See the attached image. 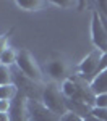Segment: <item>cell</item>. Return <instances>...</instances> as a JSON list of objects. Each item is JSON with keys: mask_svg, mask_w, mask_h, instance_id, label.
Segmentation results:
<instances>
[{"mask_svg": "<svg viewBox=\"0 0 107 121\" xmlns=\"http://www.w3.org/2000/svg\"><path fill=\"white\" fill-rule=\"evenodd\" d=\"M41 102L47 107L50 112H54L57 116H63L67 113L65 107V95L62 94V89L57 86V82H49L42 87V100Z\"/></svg>", "mask_w": 107, "mask_h": 121, "instance_id": "obj_1", "label": "cell"}, {"mask_svg": "<svg viewBox=\"0 0 107 121\" xmlns=\"http://www.w3.org/2000/svg\"><path fill=\"white\" fill-rule=\"evenodd\" d=\"M15 66H16L26 78H29L31 81H34V82H37V84L42 82V71H41V68H39L36 58L33 56V53L29 52L28 48L18 50Z\"/></svg>", "mask_w": 107, "mask_h": 121, "instance_id": "obj_2", "label": "cell"}, {"mask_svg": "<svg viewBox=\"0 0 107 121\" xmlns=\"http://www.w3.org/2000/svg\"><path fill=\"white\" fill-rule=\"evenodd\" d=\"M104 53L99 50V48H94L88 56L83 58V61L78 65V74L81 76L83 79H86L88 82H91L97 74V69H99V63L102 60Z\"/></svg>", "mask_w": 107, "mask_h": 121, "instance_id": "obj_3", "label": "cell"}, {"mask_svg": "<svg viewBox=\"0 0 107 121\" xmlns=\"http://www.w3.org/2000/svg\"><path fill=\"white\" fill-rule=\"evenodd\" d=\"M91 37H93L94 47L99 48L102 53H107V34L102 24V19L96 10L93 11V19H91Z\"/></svg>", "mask_w": 107, "mask_h": 121, "instance_id": "obj_4", "label": "cell"}, {"mask_svg": "<svg viewBox=\"0 0 107 121\" xmlns=\"http://www.w3.org/2000/svg\"><path fill=\"white\" fill-rule=\"evenodd\" d=\"M28 110L33 121H60V116H57L54 112H50L42 102L28 100Z\"/></svg>", "mask_w": 107, "mask_h": 121, "instance_id": "obj_5", "label": "cell"}, {"mask_svg": "<svg viewBox=\"0 0 107 121\" xmlns=\"http://www.w3.org/2000/svg\"><path fill=\"white\" fill-rule=\"evenodd\" d=\"M11 121H29V110H28V99L19 92L18 97L13 100L11 105V112H10Z\"/></svg>", "mask_w": 107, "mask_h": 121, "instance_id": "obj_6", "label": "cell"}, {"mask_svg": "<svg viewBox=\"0 0 107 121\" xmlns=\"http://www.w3.org/2000/svg\"><path fill=\"white\" fill-rule=\"evenodd\" d=\"M46 71L47 74L55 81H65L67 79V63L62 60V58H54V60H49L46 63Z\"/></svg>", "mask_w": 107, "mask_h": 121, "instance_id": "obj_7", "label": "cell"}, {"mask_svg": "<svg viewBox=\"0 0 107 121\" xmlns=\"http://www.w3.org/2000/svg\"><path fill=\"white\" fill-rule=\"evenodd\" d=\"M65 107H67V112L75 113V115H78V116H81L83 120L88 118V116L91 115V110H93L89 105L76 102V100H71V99H65Z\"/></svg>", "mask_w": 107, "mask_h": 121, "instance_id": "obj_8", "label": "cell"}, {"mask_svg": "<svg viewBox=\"0 0 107 121\" xmlns=\"http://www.w3.org/2000/svg\"><path fill=\"white\" fill-rule=\"evenodd\" d=\"M91 89H93V92L96 94V95L107 94V69H104L101 74H97L91 81Z\"/></svg>", "mask_w": 107, "mask_h": 121, "instance_id": "obj_9", "label": "cell"}, {"mask_svg": "<svg viewBox=\"0 0 107 121\" xmlns=\"http://www.w3.org/2000/svg\"><path fill=\"white\" fill-rule=\"evenodd\" d=\"M18 87L15 84H8V86H0V100H15L18 97Z\"/></svg>", "mask_w": 107, "mask_h": 121, "instance_id": "obj_10", "label": "cell"}, {"mask_svg": "<svg viewBox=\"0 0 107 121\" xmlns=\"http://www.w3.org/2000/svg\"><path fill=\"white\" fill-rule=\"evenodd\" d=\"M16 5L23 10L33 11V10H41L42 7L49 5V2H42V0H18Z\"/></svg>", "mask_w": 107, "mask_h": 121, "instance_id": "obj_11", "label": "cell"}, {"mask_svg": "<svg viewBox=\"0 0 107 121\" xmlns=\"http://www.w3.org/2000/svg\"><path fill=\"white\" fill-rule=\"evenodd\" d=\"M8 84H13L11 66H7V65L0 63V86H8Z\"/></svg>", "mask_w": 107, "mask_h": 121, "instance_id": "obj_12", "label": "cell"}, {"mask_svg": "<svg viewBox=\"0 0 107 121\" xmlns=\"http://www.w3.org/2000/svg\"><path fill=\"white\" fill-rule=\"evenodd\" d=\"M16 55H18V52L8 47V48L3 52L2 58H0V63H2V65H7V66H13L16 63Z\"/></svg>", "mask_w": 107, "mask_h": 121, "instance_id": "obj_13", "label": "cell"}, {"mask_svg": "<svg viewBox=\"0 0 107 121\" xmlns=\"http://www.w3.org/2000/svg\"><path fill=\"white\" fill-rule=\"evenodd\" d=\"M91 115L96 116L97 120H101V121H107V108H97V107H93Z\"/></svg>", "mask_w": 107, "mask_h": 121, "instance_id": "obj_14", "label": "cell"}, {"mask_svg": "<svg viewBox=\"0 0 107 121\" xmlns=\"http://www.w3.org/2000/svg\"><path fill=\"white\" fill-rule=\"evenodd\" d=\"M96 7H97V13H99V16L102 19H107V0H99L96 3Z\"/></svg>", "mask_w": 107, "mask_h": 121, "instance_id": "obj_15", "label": "cell"}, {"mask_svg": "<svg viewBox=\"0 0 107 121\" xmlns=\"http://www.w3.org/2000/svg\"><path fill=\"white\" fill-rule=\"evenodd\" d=\"M94 107H97V108H107V94H99V95H96Z\"/></svg>", "mask_w": 107, "mask_h": 121, "instance_id": "obj_16", "label": "cell"}, {"mask_svg": "<svg viewBox=\"0 0 107 121\" xmlns=\"http://www.w3.org/2000/svg\"><path fill=\"white\" fill-rule=\"evenodd\" d=\"M60 121H84L81 116H78V115H75V113L71 112H67L63 116H60Z\"/></svg>", "mask_w": 107, "mask_h": 121, "instance_id": "obj_17", "label": "cell"}, {"mask_svg": "<svg viewBox=\"0 0 107 121\" xmlns=\"http://www.w3.org/2000/svg\"><path fill=\"white\" fill-rule=\"evenodd\" d=\"M8 34H3V36H0V58L3 55V52L8 48Z\"/></svg>", "mask_w": 107, "mask_h": 121, "instance_id": "obj_18", "label": "cell"}, {"mask_svg": "<svg viewBox=\"0 0 107 121\" xmlns=\"http://www.w3.org/2000/svg\"><path fill=\"white\" fill-rule=\"evenodd\" d=\"M11 105H13V100H0V113H10Z\"/></svg>", "mask_w": 107, "mask_h": 121, "instance_id": "obj_19", "label": "cell"}, {"mask_svg": "<svg viewBox=\"0 0 107 121\" xmlns=\"http://www.w3.org/2000/svg\"><path fill=\"white\" fill-rule=\"evenodd\" d=\"M0 121H11L10 113H0Z\"/></svg>", "mask_w": 107, "mask_h": 121, "instance_id": "obj_20", "label": "cell"}, {"mask_svg": "<svg viewBox=\"0 0 107 121\" xmlns=\"http://www.w3.org/2000/svg\"><path fill=\"white\" fill-rule=\"evenodd\" d=\"M52 3H55L58 7H70V5H73V2H52Z\"/></svg>", "mask_w": 107, "mask_h": 121, "instance_id": "obj_21", "label": "cell"}, {"mask_svg": "<svg viewBox=\"0 0 107 121\" xmlns=\"http://www.w3.org/2000/svg\"><path fill=\"white\" fill-rule=\"evenodd\" d=\"M84 121H101V120H97L96 116H93V115H89L88 118H84Z\"/></svg>", "mask_w": 107, "mask_h": 121, "instance_id": "obj_22", "label": "cell"}, {"mask_svg": "<svg viewBox=\"0 0 107 121\" xmlns=\"http://www.w3.org/2000/svg\"><path fill=\"white\" fill-rule=\"evenodd\" d=\"M102 24H104V29H106V34H107V19H102Z\"/></svg>", "mask_w": 107, "mask_h": 121, "instance_id": "obj_23", "label": "cell"}]
</instances>
